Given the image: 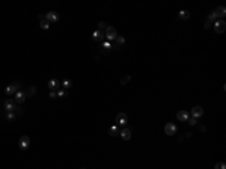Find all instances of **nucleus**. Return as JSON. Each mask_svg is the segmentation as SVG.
Listing matches in <instances>:
<instances>
[{
  "label": "nucleus",
  "mask_w": 226,
  "mask_h": 169,
  "mask_svg": "<svg viewBox=\"0 0 226 169\" xmlns=\"http://www.w3.org/2000/svg\"><path fill=\"white\" fill-rule=\"evenodd\" d=\"M214 14H216L217 18L220 17V18L223 20V18H225V15H226V8H225V6H219L216 11H214Z\"/></svg>",
  "instance_id": "nucleus-12"
},
{
  "label": "nucleus",
  "mask_w": 226,
  "mask_h": 169,
  "mask_svg": "<svg viewBox=\"0 0 226 169\" xmlns=\"http://www.w3.org/2000/svg\"><path fill=\"white\" fill-rule=\"evenodd\" d=\"M104 36L109 39V41H113V39H116V36H118V32H116V29L115 27H112V26H109L106 29V33H104Z\"/></svg>",
  "instance_id": "nucleus-4"
},
{
  "label": "nucleus",
  "mask_w": 226,
  "mask_h": 169,
  "mask_svg": "<svg viewBox=\"0 0 226 169\" xmlns=\"http://www.w3.org/2000/svg\"><path fill=\"white\" fill-rule=\"evenodd\" d=\"M214 169H226V166H225V163L219 162V163H216V166H214Z\"/></svg>",
  "instance_id": "nucleus-27"
},
{
  "label": "nucleus",
  "mask_w": 226,
  "mask_h": 169,
  "mask_svg": "<svg viewBox=\"0 0 226 169\" xmlns=\"http://www.w3.org/2000/svg\"><path fill=\"white\" fill-rule=\"evenodd\" d=\"M216 20H217V17H216V14H214V11H213V12H210V15H208V20H206V21L213 24V23L216 21Z\"/></svg>",
  "instance_id": "nucleus-21"
},
{
  "label": "nucleus",
  "mask_w": 226,
  "mask_h": 169,
  "mask_svg": "<svg viewBox=\"0 0 226 169\" xmlns=\"http://www.w3.org/2000/svg\"><path fill=\"white\" fill-rule=\"evenodd\" d=\"M119 133H121V130H119V127H118V125H113V127H110V129H109V135L110 136H118Z\"/></svg>",
  "instance_id": "nucleus-15"
},
{
  "label": "nucleus",
  "mask_w": 226,
  "mask_h": 169,
  "mask_svg": "<svg viewBox=\"0 0 226 169\" xmlns=\"http://www.w3.org/2000/svg\"><path fill=\"white\" fill-rule=\"evenodd\" d=\"M115 121H116L118 125L124 127V125H127V122H128V116H127V113H118Z\"/></svg>",
  "instance_id": "nucleus-5"
},
{
  "label": "nucleus",
  "mask_w": 226,
  "mask_h": 169,
  "mask_svg": "<svg viewBox=\"0 0 226 169\" xmlns=\"http://www.w3.org/2000/svg\"><path fill=\"white\" fill-rule=\"evenodd\" d=\"M18 147H20V149H27L29 147H30V137L29 136H21L20 142H18Z\"/></svg>",
  "instance_id": "nucleus-6"
},
{
  "label": "nucleus",
  "mask_w": 226,
  "mask_h": 169,
  "mask_svg": "<svg viewBox=\"0 0 226 169\" xmlns=\"http://www.w3.org/2000/svg\"><path fill=\"white\" fill-rule=\"evenodd\" d=\"M20 81H15V83H12V85H9L6 89H5V92H6V95H9V97H12V95H15L17 92L20 91Z\"/></svg>",
  "instance_id": "nucleus-1"
},
{
  "label": "nucleus",
  "mask_w": 226,
  "mask_h": 169,
  "mask_svg": "<svg viewBox=\"0 0 226 169\" xmlns=\"http://www.w3.org/2000/svg\"><path fill=\"white\" fill-rule=\"evenodd\" d=\"M5 109H6V112H15V109H17L15 100H12V98H8V100L5 101Z\"/></svg>",
  "instance_id": "nucleus-7"
},
{
  "label": "nucleus",
  "mask_w": 226,
  "mask_h": 169,
  "mask_svg": "<svg viewBox=\"0 0 226 169\" xmlns=\"http://www.w3.org/2000/svg\"><path fill=\"white\" fill-rule=\"evenodd\" d=\"M176 131H178V127H176V124H174V122H167V124L164 125V133L167 136H174Z\"/></svg>",
  "instance_id": "nucleus-3"
},
{
  "label": "nucleus",
  "mask_w": 226,
  "mask_h": 169,
  "mask_svg": "<svg viewBox=\"0 0 226 169\" xmlns=\"http://www.w3.org/2000/svg\"><path fill=\"white\" fill-rule=\"evenodd\" d=\"M107 27H109V24H107L106 21H100V23H98V30L103 32V30H106Z\"/></svg>",
  "instance_id": "nucleus-20"
},
{
  "label": "nucleus",
  "mask_w": 226,
  "mask_h": 169,
  "mask_svg": "<svg viewBox=\"0 0 226 169\" xmlns=\"http://www.w3.org/2000/svg\"><path fill=\"white\" fill-rule=\"evenodd\" d=\"M125 44V38L124 36H116V42L115 45H113V48H118V47H121V45Z\"/></svg>",
  "instance_id": "nucleus-16"
},
{
  "label": "nucleus",
  "mask_w": 226,
  "mask_h": 169,
  "mask_svg": "<svg viewBox=\"0 0 226 169\" xmlns=\"http://www.w3.org/2000/svg\"><path fill=\"white\" fill-rule=\"evenodd\" d=\"M187 122H188L190 125H196V124H198V119H196V118H188Z\"/></svg>",
  "instance_id": "nucleus-28"
},
{
  "label": "nucleus",
  "mask_w": 226,
  "mask_h": 169,
  "mask_svg": "<svg viewBox=\"0 0 226 169\" xmlns=\"http://www.w3.org/2000/svg\"><path fill=\"white\" fill-rule=\"evenodd\" d=\"M81 169H86V168H81Z\"/></svg>",
  "instance_id": "nucleus-33"
},
{
  "label": "nucleus",
  "mask_w": 226,
  "mask_h": 169,
  "mask_svg": "<svg viewBox=\"0 0 226 169\" xmlns=\"http://www.w3.org/2000/svg\"><path fill=\"white\" fill-rule=\"evenodd\" d=\"M178 17H180L181 20H188L190 18V12H188V11H180Z\"/></svg>",
  "instance_id": "nucleus-18"
},
{
  "label": "nucleus",
  "mask_w": 226,
  "mask_h": 169,
  "mask_svg": "<svg viewBox=\"0 0 226 169\" xmlns=\"http://www.w3.org/2000/svg\"><path fill=\"white\" fill-rule=\"evenodd\" d=\"M119 135L124 141H130V139H131V129H122Z\"/></svg>",
  "instance_id": "nucleus-11"
},
{
  "label": "nucleus",
  "mask_w": 226,
  "mask_h": 169,
  "mask_svg": "<svg viewBox=\"0 0 226 169\" xmlns=\"http://www.w3.org/2000/svg\"><path fill=\"white\" fill-rule=\"evenodd\" d=\"M176 118L180 119V121H188V112H186V110H181V112L176 113Z\"/></svg>",
  "instance_id": "nucleus-14"
},
{
  "label": "nucleus",
  "mask_w": 226,
  "mask_h": 169,
  "mask_svg": "<svg viewBox=\"0 0 226 169\" xmlns=\"http://www.w3.org/2000/svg\"><path fill=\"white\" fill-rule=\"evenodd\" d=\"M130 80H131V77H130V75H124V77H121V85H127Z\"/></svg>",
  "instance_id": "nucleus-23"
},
{
  "label": "nucleus",
  "mask_w": 226,
  "mask_h": 169,
  "mask_svg": "<svg viewBox=\"0 0 226 169\" xmlns=\"http://www.w3.org/2000/svg\"><path fill=\"white\" fill-rule=\"evenodd\" d=\"M213 24H214V30H216V33H223L226 30V21L225 20H216Z\"/></svg>",
  "instance_id": "nucleus-2"
},
{
  "label": "nucleus",
  "mask_w": 226,
  "mask_h": 169,
  "mask_svg": "<svg viewBox=\"0 0 226 169\" xmlns=\"http://www.w3.org/2000/svg\"><path fill=\"white\" fill-rule=\"evenodd\" d=\"M15 116H17V115H15L14 112H8L6 118H8V121H14V119H15Z\"/></svg>",
  "instance_id": "nucleus-25"
},
{
  "label": "nucleus",
  "mask_w": 226,
  "mask_h": 169,
  "mask_svg": "<svg viewBox=\"0 0 226 169\" xmlns=\"http://www.w3.org/2000/svg\"><path fill=\"white\" fill-rule=\"evenodd\" d=\"M59 86H61V81H59L57 79H51V80H48V88H50L51 91L57 89Z\"/></svg>",
  "instance_id": "nucleus-13"
},
{
  "label": "nucleus",
  "mask_w": 226,
  "mask_h": 169,
  "mask_svg": "<svg viewBox=\"0 0 226 169\" xmlns=\"http://www.w3.org/2000/svg\"><path fill=\"white\" fill-rule=\"evenodd\" d=\"M202 115H204V109H202L200 106H194L192 109V116H193V118L198 119V118H200Z\"/></svg>",
  "instance_id": "nucleus-9"
},
{
  "label": "nucleus",
  "mask_w": 226,
  "mask_h": 169,
  "mask_svg": "<svg viewBox=\"0 0 226 169\" xmlns=\"http://www.w3.org/2000/svg\"><path fill=\"white\" fill-rule=\"evenodd\" d=\"M21 113H23V110H21L20 107H17V109H15V115H21Z\"/></svg>",
  "instance_id": "nucleus-30"
},
{
  "label": "nucleus",
  "mask_w": 226,
  "mask_h": 169,
  "mask_svg": "<svg viewBox=\"0 0 226 169\" xmlns=\"http://www.w3.org/2000/svg\"><path fill=\"white\" fill-rule=\"evenodd\" d=\"M204 26H205V29H208V27L211 26V23H208V21H205V24H204Z\"/></svg>",
  "instance_id": "nucleus-32"
},
{
  "label": "nucleus",
  "mask_w": 226,
  "mask_h": 169,
  "mask_svg": "<svg viewBox=\"0 0 226 169\" xmlns=\"http://www.w3.org/2000/svg\"><path fill=\"white\" fill-rule=\"evenodd\" d=\"M107 48H109V50L112 48V44H110V42H106V44H104V50H106V51H107Z\"/></svg>",
  "instance_id": "nucleus-29"
},
{
  "label": "nucleus",
  "mask_w": 226,
  "mask_h": 169,
  "mask_svg": "<svg viewBox=\"0 0 226 169\" xmlns=\"http://www.w3.org/2000/svg\"><path fill=\"white\" fill-rule=\"evenodd\" d=\"M56 97H57V94H56L54 91H51V92H50V98H56Z\"/></svg>",
  "instance_id": "nucleus-31"
},
{
  "label": "nucleus",
  "mask_w": 226,
  "mask_h": 169,
  "mask_svg": "<svg viewBox=\"0 0 226 169\" xmlns=\"http://www.w3.org/2000/svg\"><path fill=\"white\" fill-rule=\"evenodd\" d=\"M62 85H63V88H67V89H68V88H71V86H73V83H71L69 80H63V81H62Z\"/></svg>",
  "instance_id": "nucleus-26"
},
{
  "label": "nucleus",
  "mask_w": 226,
  "mask_h": 169,
  "mask_svg": "<svg viewBox=\"0 0 226 169\" xmlns=\"http://www.w3.org/2000/svg\"><path fill=\"white\" fill-rule=\"evenodd\" d=\"M45 20L48 23H57L59 21V15H57V12H54V11H50V12L45 14Z\"/></svg>",
  "instance_id": "nucleus-8"
},
{
  "label": "nucleus",
  "mask_w": 226,
  "mask_h": 169,
  "mask_svg": "<svg viewBox=\"0 0 226 169\" xmlns=\"http://www.w3.org/2000/svg\"><path fill=\"white\" fill-rule=\"evenodd\" d=\"M39 26H41V29H44V30H47V29L50 27V23L47 21V20H42V21L39 23Z\"/></svg>",
  "instance_id": "nucleus-22"
},
{
  "label": "nucleus",
  "mask_w": 226,
  "mask_h": 169,
  "mask_svg": "<svg viewBox=\"0 0 226 169\" xmlns=\"http://www.w3.org/2000/svg\"><path fill=\"white\" fill-rule=\"evenodd\" d=\"M56 94H57V97L63 98V97H67V95H68V92H67V91H63V89H57Z\"/></svg>",
  "instance_id": "nucleus-24"
},
{
  "label": "nucleus",
  "mask_w": 226,
  "mask_h": 169,
  "mask_svg": "<svg viewBox=\"0 0 226 169\" xmlns=\"http://www.w3.org/2000/svg\"><path fill=\"white\" fill-rule=\"evenodd\" d=\"M35 94H36V88H35V86H30V88L27 89V92H26V97H32Z\"/></svg>",
  "instance_id": "nucleus-19"
},
{
  "label": "nucleus",
  "mask_w": 226,
  "mask_h": 169,
  "mask_svg": "<svg viewBox=\"0 0 226 169\" xmlns=\"http://www.w3.org/2000/svg\"><path fill=\"white\" fill-rule=\"evenodd\" d=\"M14 97H15L14 100H15V103H17V104H23V103H24V100H26V94H24L23 91H18Z\"/></svg>",
  "instance_id": "nucleus-10"
},
{
  "label": "nucleus",
  "mask_w": 226,
  "mask_h": 169,
  "mask_svg": "<svg viewBox=\"0 0 226 169\" xmlns=\"http://www.w3.org/2000/svg\"><path fill=\"white\" fill-rule=\"evenodd\" d=\"M103 36H104V33L101 32V30H95V32L92 33V39H93V41H100Z\"/></svg>",
  "instance_id": "nucleus-17"
}]
</instances>
